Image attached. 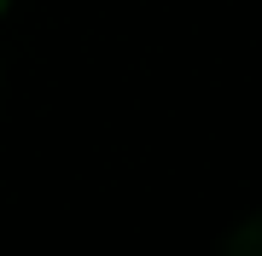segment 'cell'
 Returning <instances> with one entry per match:
<instances>
[{"instance_id": "obj_1", "label": "cell", "mask_w": 262, "mask_h": 256, "mask_svg": "<svg viewBox=\"0 0 262 256\" xmlns=\"http://www.w3.org/2000/svg\"><path fill=\"white\" fill-rule=\"evenodd\" d=\"M222 256H262V221L256 216H245L233 233H227V245H222Z\"/></svg>"}, {"instance_id": "obj_2", "label": "cell", "mask_w": 262, "mask_h": 256, "mask_svg": "<svg viewBox=\"0 0 262 256\" xmlns=\"http://www.w3.org/2000/svg\"><path fill=\"white\" fill-rule=\"evenodd\" d=\"M6 6H12V0H0V12H6Z\"/></svg>"}]
</instances>
